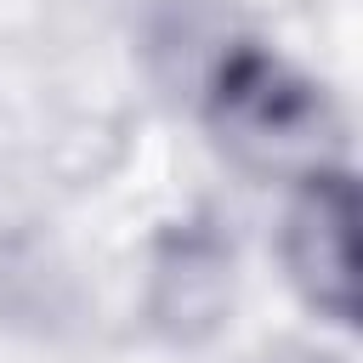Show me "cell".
Segmentation results:
<instances>
[{"label":"cell","instance_id":"2","mask_svg":"<svg viewBox=\"0 0 363 363\" xmlns=\"http://www.w3.org/2000/svg\"><path fill=\"white\" fill-rule=\"evenodd\" d=\"M352 221H357L352 176L340 164L306 170L284 216V267L295 295L329 323H352Z\"/></svg>","mask_w":363,"mask_h":363},{"label":"cell","instance_id":"1","mask_svg":"<svg viewBox=\"0 0 363 363\" xmlns=\"http://www.w3.org/2000/svg\"><path fill=\"white\" fill-rule=\"evenodd\" d=\"M204 119L238 164L272 176L284 170L306 176L329 164V147L340 142V113L329 91L261 45H233L216 62Z\"/></svg>","mask_w":363,"mask_h":363},{"label":"cell","instance_id":"3","mask_svg":"<svg viewBox=\"0 0 363 363\" xmlns=\"http://www.w3.org/2000/svg\"><path fill=\"white\" fill-rule=\"evenodd\" d=\"M227 295H233L227 244L210 227H193V221L170 227L159 238V255H153V295H147L153 329L176 346H193V340L216 335V323L227 312Z\"/></svg>","mask_w":363,"mask_h":363},{"label":"cell","instance_id":"4","mask_svg":"<svg viewBox=\"0 0 363 363\" xmlns=\"http://www.w3.org/2000/svg\"><path fill=\"white\" fill-rule=\"evenodd\" d=\"M261 363H323V357H261Z\"/></svg>","mask_w":363,"mask_h":363}]
</instances>
